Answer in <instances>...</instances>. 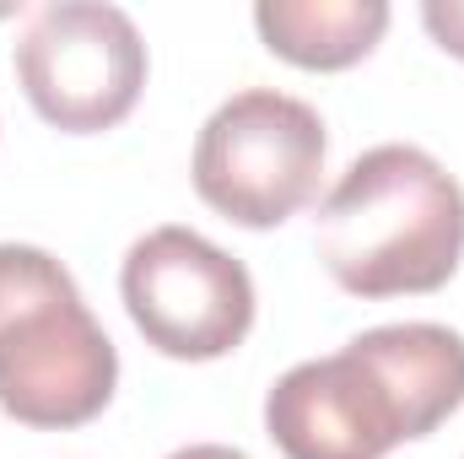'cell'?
<instances>
[{
    "label": "cell",
    "mask_w": 464,
    "mask_h": 459,
    "mask_svg": "<svg viewBox=\"0 0 464 459\" xmlns=\"http://www.w3.org/2000/svg\"><path fill=\"white\" fill-rule=\"evenodd\" d=\"M459 405L464 336L411 319L281 373L265 395V433L286 459H383L438 433Z\"/></svg>",
    "instance_id": "cell-1"
},
{
    "label": "cell",
    "mask_w": 464,
    "mask_h": 459,
    "mask_svg": "<svg viewBox=\"0 0 464 459\" xmlns=\"http://www.w3.org/2000/svg\"><path fill=\"white\" fill-rule=\"evenodd\" d=\"M319 259L351 298H421L464 259V190L421 146H372L319 206Z\"/></svg>",
    "instance_id": "cell-2"
},
{
    "label": "cell",
    "mask_w": 464,
    "mask_h": 459,
    "mask_svg": "<svg viewBox=\"0 0 464 459\" xmlns=\"http://www.w3.org/2000/svg\"><path fill=\"white\" fill-rule=\"evenodd\" d=\"M119 351L82 303L71 270L33 243H0V411L65 433L103 416Z\"/></svg>",
    "instance_id": "cell-3"
},
{
    "label": "cell",
    "mask_w": 464,
    "mask_h": 459,
    "mask_svg": "<svg viewBox=\"0 0 464 459\" xmlns=\"http://www.w3.org/2000/svg\"><path fill=\"white\" fill-rule=\"evenodd\" d=\"M324 146V119L303 98L276 87L232 93L200 124L195 190L237 228H281L319 195Z\"/></svg>",
    "instance_id": "cell-4"
},
{
    "label": "cell",
    "mask_w": 464,
    "mask_h": 459,
    "mask_svg": "<svg viewBox=\"0 0 464 459\" xmlns=\"http://www.w3.org/2000/svg\"><path fill=\"white\" fill-rule=\"evenodd\" d=\"M11 65L33 114L65 135H98L124 124L146 87L140 27L109 0L38 5L16 38Z\"/></svg>",
    "instance_id": "cell-5"
},
{
    "label": "cell",
    "mask_w": 464,
    "mask_h": 459,
    "mask_svg": "<svg viewBox=\"0 0 464 459\" xmlns=\"http://www.w3.org/2000/svg\"><path fill=\"white\" fill-rule=\"evenodd\" d=\"M119 292L146 346L179 362H217L237 351L254 325V281L243 259L195 228H151L135 238Z\"/></svg>",
    "instance_id": "cell-6"
},
{
    "label": "cell",
    "mask_w": 464,
    "mask_h": 459,
    "mask_svg": "<svg viewBox=\"0 0 464 459\" xmlns=\"http://www.w3.org/2000/svg\"><path fill=\"white\" fill-rule=\"evenodd\" d=\"M254 27L270 54L297 71H346L367 60L389 27L383 0H259Z\"/></svg>",
    "instance_id": "cell-7"
},
{
    "label": "cell",
    "mask_w": 464,
    "mask_h": 459,
    "mask_svg": "<svg viewBox=\"0 0 464 459\" xmlns=\"http://www.w3.org/2000/svg\"><path fill=\"white\" fill-rule=\"evenodd\" d=\"M421 22L438 38V49H449L454 60H464V0H427Z\"/></svg>",
    "instance_id": "cell-8"
},
{
    "label": "cell",
    "mask_w": 464,
    "mask_h": 459,
    "mask_svg": "<svg viewBox=\"0 0 464 459\" xmlns=\"http://www.w3.org/2000/svg\"><path fill=\"white\" fill-rule=\"evenodd\" d=\"M168 459H248L243 449H227V444H189V449H179V454Z\"/></svg>",
    "instance_id": "cell-9"
}]
</instances>
